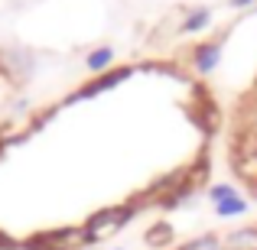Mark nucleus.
<instances>
[{
	"label": "nucleus",
	"instance_id": "1",
	"mask_svg": "<svg viewBox=\"0 0 257 250\" xmlns=\"http://www.w3.org/2000/svg\"><path fill=\"white\" fill-rule=\"evenodd\" d=\"M131 218H134V208H131V205L104 208V211H98L91 221H88V224L82 227V231H85L88 244H94V240H104V237H111L114 231H120V227H124Z\"/></svg>",
	"mask_w": 257,
	"mask_h": 250
},
{
	"label": "nucleus",
	"instance_id": "2",
	"mask_svg": "<svg viewBox=\"0 0 257 250\" xmlns=\"http://www.w3.org/2000/svg\"><path fill=\"white\" fill-rule=\"evenodd\" d=\"M208 201H212L215 214L218 218H241V214H247V198L238 192V188H231L228 182H218V185L208 188Z\"/></svg>",
	"mask_w": 257,
	"mask_h": 250
},
{
	"label": "nucleus",
	"instance_id": "3",
	"mask_svg": "<svg viewBox=\"0 0 257 250\" xmlns=\"http://www.w3.org/2000/svg\"><path fill=\"white\" fill-rule=\"evenodd\" d=\"M225 250H257V224L238 227L225 237Z\"/></svg>",
	"mask_w": 257,
	"mask_h": 250
},
{
	"label": "nucleus",
	"instance_id": "4",
	"mask_svg": "<svg viewBox=\"0 0 257 250\" xmlns=\"http://www.w3.org/2000/svg\"><path fill=\"white\" fill-rule=\"evenodd\" d=\"M147 244H150L153 250H163V247H176V231L170 224H157V227H150L147 231Z\"/></svg>",
	"mask_w": 257,
	"mask_h": 250
},
{
	"label": "nucleus",
	"instance_id": "5",
	"mask_svg": "<svg viewBox=\"0 0 257 250\" xmlns=\"http://www.w3.org/2000/svg\"><path fill=\"white\" fill-rule=\"evenodd\" d=\"M176 250H225V240L218 234H199L192 240H182Z\"/></svg>",
	"mask_w": 257,
	"mask_h": 250
},
{
	"label": "nucleus",
	"instance_id": "6",
	"mask_svg": "<svg viewBox=\"0 0 257 250\" xmlns=\"http://www.w3.org/2000/svg\"><path fill=\"white\" fill-rule=\"evenodd\" d=\"M131 75V72H114V75H107V78H98V82H91L85 88L82 94H78V98H91V94H98V91H104V88H114L117 82H124V78Z\"/></svg>",
	"mask_w": 257,
	"mask_h": 250
},
{
	"label": "nucleus",
	"instance_id": "7",
	"mask_svg": "<svg viewBox=\"0 0 257 250\" xmlns=\"http://www.w3.org/2000/svg\"><path fill=\"white\" fill-rule=\"evenodd\" d=\"M195 62H199L202 72H212L215 65H218V46H205V49L199 52V59H195Z\"/></svg>",
	"mask_w": 257,
	"mask_h": 250
},
{
	"label": "nucleus",
	"instance_id": "8",
	"mask_svg": "<svg viewBox=\"0 0 257 250\" xmlns=\"http://www.w3.org/2000/svg\"><path fill=\"white\" fill-rule=\"evenodd\" d=\"M107 62H111V49H101V52H94V56L88 59V65H91V69H104Z\"/></svg>",
	"mask_w": 257,
	"mask_h": 250
},
{
	"label": "nucleus",
	"instance_id": "9",
	"mask_svg": "<svg viewBox=\"0 0 257 250\" xmlns=\"http://www.w3.org/2000/svg\"><path fill=\"white\" fill-rule=\"evenodd\" d=\"M205 23H208V13H195V17H189L186 30H199V26H205Z\"/></svg>",
	"mask_w": 257,
	"mask_h": 250
},
{
	"label": "nucleus",
	"instance_id": "10",
	"mask_svg": "<svg viewBox=\"0 0 257 250\" xmlns=\"http://www.w3.org/2000/svg\"><path fill=\"white\" fill-rule=\"evenodd\" d=\"M234 4H238V7H247V4H254V0H234Z\"/></svg>",
	"mask_w": 257,
	"mask_h": 250
}]
</instances>
